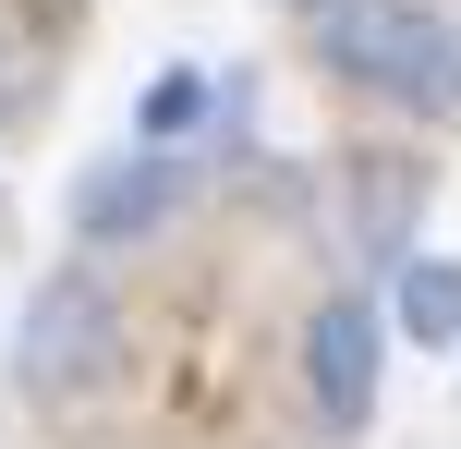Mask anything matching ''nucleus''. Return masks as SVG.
<instances>
[{
	"mask_svg": "<svg viewBox=\"0 0 461 449\" xmlns=\"http://www.w3.org/2000/svg\"><path fill=\"white\" fill-rule=\"evenodd\" d=\"M207 194V170L194 158H158V146H110V158L73 183V243L86 256H122V243H158L170 219Z\"/></svg>",
	"mask_w": 461,
	"mask_h": 449,
	"instance_id": "nucleus-3",
	"label": "nucleus"
},
{
	"mask_svg": "<svg viewBox=\"0 0 461 449\" xmlns=\"http://www.w3.org/2000/svg\"><path fill=\"white\" fill-rule=\"evenodd\" d=\"M316 61L340 85L389 97V110L461 121V24L425 13V0H328L316 13Z\"/></svg>",
	"mask_w": 461,
	"mask_h": 449,
	"instance_id": "nucleus-1",
	"label": "nucleus"
},
{
	"mask_svg": "<svg viewBox=\"0 0 461 449\" xmlns=\"http://www.w3.org/2000/svg\"><path fill=\"white\" fill-rule=\"evenodd\" d=\"M376 377H389V316L365 292H328L303 316V401H316L328 437H365L376 426Z\"/></svg>",
	"mask_w": 461,
	"mask_h": 449,
	"instance_id": "nucleus-4",
	"label": "nucleus"
},
{
	"mask_svg": "<svg viewBox=\"0 0 461 449\" xmlns=\"http://www.w3.org/2000/svg\"><path fill=\"white\" fill-rule=\"evenodd\" d=\"M194 121H219V73L170 61L158 85H146V110H134V146H158V158H183V134H194Z\"/></svg>",
	"mask_w": 461,
	"mask_h": 449,
	"instance_id": "nucleus-7",
	"label": "nucleus"
},
{
	"mask_svg": "<svg viewBox=\"0 0 461 449\" xmlns=\"http://www.w3.org/2000/svg\"><path fill=\"white\" fill-rule=\"evenodd\" d=\"M389 340H425V353H461V256H413L389 280Z\"/></svg>",
	"mask_w": 461,
	"mask_h": 449,
	"instance_id": "nucleus-6",
	"label": "nucleus"
},
{
	"mask_svg": "<svg viewBox=\"0 0 461 449\" xmlns=\"http://www.w3.org/2000/svg\"><path fill=\"white\" fill-rule=\"evenodd\" d=\"M303 13H328V0H303Z\"/></svg>",
	"mask_w": 461,
	"mask_h": 449,
	"instance_id": "nucleus-8",
	"label": "nucleus"
},
{
	"mask_svg": "<svg viewBox=\"0 0 461 449\" xmlns=\"http://www.w3.org/2000/svg\"><path fill=\"white\" fill-rule=\"evenodd\" d=\"M110 353H122V292H110V267H97V256L49 267L37 304H24V328H13V389H24V401H73L86 377H110Z\"/></svg>",
	"mask_w": 461,
	"mask_h": 449,
	"instance_id": "nucleus-2",
	"label": "nucleus"
},
{
	"mask_svg": "<svg viewBox=\"0 0 461 449\" xmlns=\"http://www.w3.org/2000/svg\"><path fill=\"white\" fill-rule=\"evenodd\" d=\"M425 207H438V170H425L413 158V146H365V158H352L340 170V219H352V256H365V267H389V280H401V267H413L425 256Z\"/></svg>",
	"mask_w": 461,
	"mask_h": 449,
	"instance_id": "nucleus-5",
	"label": "nucleus"
}]
</instances>
